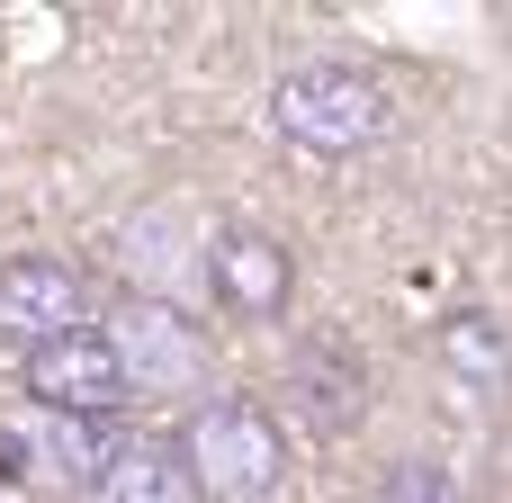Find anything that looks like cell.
<instances>
[{
  "mask_svg": "<svg viewBox=\"0 0 512 503\" xmlns=\"http://www.w3.org/2000/svg\"><path fill=\"white\" fill-rule=\"evenodd\" d=\"M171 459H180V477H189L198 503H261V495H279V477H288V432L261 405L225 396V405H198L180 423Z\"/></svg>",
  "mask_w": 512,
  "mask_h": 503,
  "instance_id": "cell-1",
  "label": "cell"
},
{
  "mask_svg": "<svg viewBox=\"0 0 512 503\" xmlns=\"http://www.w3.org/2000/svg\"><path fill=\"white\" fill-rule=\"evenodd\" d=\"M270 126L306 153H369L396 126V108L360 63H297L270 81Z\"/></svg>",
  "mask_w": 512,
  "mask_h": 503,
  "instance_id": "cell-2",
  "label": "cell"
},
{
  "mask_svg": "<svg viewBox=\"0 0 512 503\" xmlns=\"http://www.w3.org/2000/svg\"><path fill=\"white\" fill-rule=\"evenodd\" d=\"M18 378H27V396H36V414H63V423H108V414L126 405V369H117V351H108L99 324L45 342V351H27Z\"/></svg>",
  "mask_w": 512,
  "mask_h": 503,
  "instance_id": "cell-3",
  "label": "cell"
},
{
  "mask_svg": "<svg viewBox=\"0 0 512 503\" xmlns=\"http://www.w3.org/2000/svg\"><path fill=\"white\" fill-rule=\"evenodd\" d=\"M90 297H81V270L72 261H54V252H18V261H0V342L27 360V351H45V342H63V333H81L90 315H81Z\"/></svg>",
  "mask_w": 512,
  "mask_h": 503,
  "instance_id": "cell-4",
  "label": "cell"
},
{
  "mask_svg": "<svg viewBox=\"0 0 512 503\" xmlns=\"http://www.w3.org/2000/svg\"><path fill=\"white\" fill-rule=\"evenodd\" d=\"M108 351H117V369H126V396H180V387H198V369H207V342H198L171 306H153V297H135V306L108 324Z\"/></svg>",
  "mask_w": 512,
  "mask_h": 503,
  "instance_id": "cell-5",
  "label": "cell"
},
{
  "mask_svg": "<svg viewBox=\"0 0 512 503\" xmlns=\"http://www.w3.org/2000/svg\"><path fill=\"white\" fill-rule=\"evenodd\" d=\"M288 288H297L288 243H270V234H252V225H225V234L207 243V297H216L225 315L270 324V315L288 306Z\"/></svg>",
  "mask_w": 512,
  "mask_h": 503,
  "instance_id": "cell-6",
  "label": "cell"
},
{
  "mask_svg": "<svg viewBox=\"0 0 512 503\" xmlns=\"http://www.w3.org/2000/svg\"><path fill=\"white\" fill-rule=\"evenodd\" d=\"M90 503H198L189 495V477H180V459L162 450V441H117L99 468H90Z\"/></svg>",
  "mask_w": 512,
  "mask_h": 503,
  "instance_id": "cell-7",
  "label": "cell"
},
{
  "mask_svg": "<svg viewBox=\"0 0 512 503\" xmlns=\"http://www.w3.org/2000/svg\"><path fill=\"white\" fill-rule=\"evenodd\" d=\"M441 360L459 369V378H477V387H504L512 378V342L495 315H450L441 324Z\"/></svg>",
  "mask_w": 512,
  "mask_h": 503,
  "instance_id": "cell-8",
  "label": "cell"
},
{
  "mask_svg": "<svg viewBox=\"0 0 512 503\" xmlns=\"http://www.w3.org/2000/svg\"><path fill=\"white\" fill-rule=\"evenodd\" d=\"M378 503H459V486H450L432 459H396L387 486H378Z\"/></svg>",
  "mask_w": 512,
  "mask_h": 503,
  "instance_id": "cell-9",
  "label": "cell"
}]
</instances>
